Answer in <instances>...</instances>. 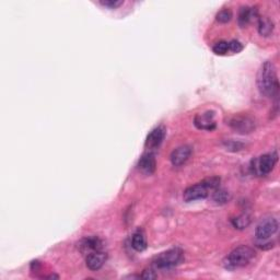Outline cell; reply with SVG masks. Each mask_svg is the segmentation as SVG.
I'll return each mask as SVG.
<instances>
[{"mask_svg":"<svg viewBox=\"0 0 280 280\" xmlns=\"http://www.w3.org/2000/svg\"><path fill=\"white\" fill-rule=\"evenodd\" d=\"M257 87L261 95L267 98H274L278 95L279 82L274 63L265 61L257 74Z\"/></svg>","mask_w":280,"mask_h":280,"instance_id":"6da1fadb","label":"cell"},{"mask_svg":"<svg viewBox=\"0 0 280 280\" xmlns=\"http://www.w3.org/2000/svg\"><path fill=\"white\" fill-rule=\"evenodd\" d=\"M220 178L217 176L204 179L203 182L197 183L186 189L183 194V199L186 203H192L195 200L205 199L209 195L210 191H214L219 188Z\"/></svg>","mask_w":280,"mask_h":280,"instance_id":"7a4b0ae2","label":"cell"},{"mask_svg":"<svg viewBox=\"0 0 280 280\" xmlns=\"http://www.w3.org/2000/svg\"><path fill=\"white\" fill-rule=\"evenodd\" d=\"M254 256L255 251L252 247L241 245L230 252V254L225 258L224 265L228 270H234L246 266Z\"/></svg>","mask_w":280,"mask_h":280,"instance_id":"3957f363","label":"cell"},{"mask_svg":"<svg viewBox=\"0 0 280 280\" xmlns=\"http://www.w3.org/2000/svg\"><path fill=\"white\" fill-rule=\"evenodd\" d=\"M183 252L179 248H172L160 253L153 258V266L158 269H171L182 262Z\"/></svg>","mask_w":280,"mask_h":280,"instance_id":"277c9868","label":"cell"},{"mask_svg":"<svg viewBox=\"0 0 280 280\" xmlns=\"http://www.w3.org/2000/svg\"><path fill=\"white\" fill-rule=\"evenodd\" d=\"M278 221L275 218L262 220L255 229V236L258 241H267L278 231Z\"/></svg>","mask_w":280,"mask_h":280,"instance_id":"5b68a950","label":"cell"},{"mask_svg":"<svg viewBox=\"0 0 280 280\" xmlns=\"http://www.w3.org/2000/svg\"><path fill=\"white\" fill-rule=\"evenodd\" d=\"M277 162V155L272 153L263 154L257 160L253 161V171L260 175H267L275 168Z\"/></svg>","mask_w":280,"mask_h":280,"instance_id":"8992f818","label":"cell"},{"mask_svg":"<svg viewBox=\"0 0 280 280\" xmlns=\"http://www.w3.org/2000/svg\"><path fill=\"white\" fill-rule=\"evenodd\" d=\"M229 125L235 133H239L242 135L252 133L255 129V123L254 120L248 116H234L229 121Z\"/></svg>","mask_w":280,"mask_h":280,"instance_id":"52a82bcc","label":"cell"},{"mask_svg":"<svg viewBox=\"0 0 280 280\" xmlns=\"http://www.w3.org/2000/svg\"><path fill=\"white\" fill-rule=\"evenodd\" d=\"M194 125L200 131L211 132L216 128V119H214V112L207 111L204 113L197 114L194 118Z\"/></svg>","mask_w":280,"mask_h":280,"instance_id":"ba28073f","label":"cell"},{"mask_svg":"<svg viewBox=\"0 0 280 280\" xmlns=\"http://www.w3.org/2000/svg\"><path fill=\"white\" fill-rule=\"evenodd\" d=\"M106 258L107 255L103 250L96 251V252L85 255V265H87V267L90 270L97 271L103 267L104 263L106 262Z\"/></svg>","mask_w":280,"mask_h":280,"instance_id":"9c48e42d","label":"cell"},{"mask_svg":"<svg viewBox=\"0 0 280 280\" xmlns=\"http://www.w3.org/2000/svg\"><path fill=\"white\" fill-rule=\"evenodd\" d=\"M192 154V148L190 146H179L176 149H174L171 153L170 160L172 166L174 167H181L183 164L190 159Z\"/></svg>","mask_w":280,"mask_h":280,"instance_id":"30bf717a","label":"cell"},{"mask_svg":"<svg viewBox=\"0 0 280 280\" xmlns=\"http://www.w3.org/2000/svg\"><path fill=\"white\" fill-rule=\"evenodd\" d=\"M164 137H166V129H164L162 126L152 129V131L150 132L149 135L147 136L146 143H145L146 148L148 149L158 148L164 140Z\"/></svg>","mask_w":280,"mask_h":280,"instance_id":"8fae6325","label":"cell"},{"mask_svg":"<svg viewBox=\"0 0 280 280\" xmlns=\"http://www.w3.org/2000/svg\"><path fill=\"white\" fill-rule=\"evenodd\" d=\"M79 248H80V251L84 255H87L89 253L96 252V251L103 250V244L98 236H89V238H84L80 242V244H79Z\"/></svg>","mask_w":280,"mask_h":280,"instance_id":"7c38bea8","label":"cell"},{"mask_svg":"<svg viewBox=\"0 0 280 280\" xmlns=\"http://www.w3.org/2000/svg\"><path fill=\"white\" fill-rule=\"evenodd\" d=\"M138 169L146 175H151L157 169V161L152 153L142 154L138 161Z\"/></svg>","mask_w":280,"mask_h":280,"instance_id":"4fadbf2b","label":"cell"},{"mask_svg":"<svg viewBox=\"0 0 280 280\" xmlns=\"http://www.w3.org/2000/svg\"><path fill=\"white\" fill-rule=\"evenodd\" d=\"M257 16V10L254 8H250L247 6H243L240 8L239 11V17H238V22L241 27H245L251 20Z\"/></svg>","mask_w":280,"mask_h":280,"instance_id":"5bb4252c","label":"cell"},{"mask_svg":"<svg viewBox=\"0 0 280 280\" xmlns=\"http://www.w3.org/2000/svg\"><path fill=\"white\" fill-rule=\"evenodd\" d=\"M132 246L137 252H143L148 246L145 233L141 230H137L132 236Z\"/></svg>","mask_w":280,"mask_h":280,"instance_id":"9a60e30c","label":"cell"},{"mask_svg":"<svg viewBox=\"0 0 280 280\" xmlns=\"http://www.w3.org/2000/svg\"><path fill=\"white\" fill-rule=\"evenodd\" d=\"M274 22L267 17H263L258 20V33L264 38H267L271 35L272 31H274Z\"/></svg>","mask_w":280,"mask_h":280,"instance_id":"2e32d148","label":"cell"},{"mask_svg":"<svg viewBox=\"0 0 280 280\" xmlns=\"http://www.w3.org/2000/svg\"><path fill=\"white\" fill-rule=\"evenodd\" d=\"M212 199L213 202L218 205H225L229 203L230 199H231V194L227 192L226 190H221L218 188L212 193Z\"/></svg>","mask_w":280,"mask_h":280,"instance_id":"e0dca14e","label":"cell"},{"mask_svg":"<svg viewBox=\"0 0 280 280\" xmlns=\"http://www.w3.org/2000/svg\"><path fill=\"white\" fill-rule=\"evenodd\" d=\"M232 225L235 229L244 230L251 225V217L247 213H242L240 216L232 219Z\"/></svg>","mask_w":280,"mask_h":280,"instance_id":"ac0fdd59","label":"cell"},{"mask_svg":"<svg viewBox=\"0 0 280 280\" xmlns=\"http://www.w3.org/2000/svg\"><path fill=\"white\" fill-rule=\"evenodd\" d=\"M212 52L219 56L227 55L228 53H230L229 52V42L220 41V42L216 43V44L212 46Z\"/></svg>","mask_w":280,"mask_h":280,"instance_id":"d6986e66","label":"cell"},{"mask_svg":"<svg viewBox=\"0 0 280 280\" xmlns=\"http://www.w3.org/2000/svg\"><path fill=\"white\" fill-rule=\"evenodd\" d=\"M216 19L220 23H228L232 19V12L229 9H224L217 13Z\"/></svg>","mask_w":280,"mask_h":280,"instance_id":"ffe728a7","label":"cell"},{"mask_svg":"<svg viewBox=\"0 0 280 280\" xmlns=\"http://www.w3.org/2000/svg\"><path fill=\"white\" fill-rule=\"evenodd\" d=\"M103 7L109 9H117L118 7H120L121 5H124L123 0H101L100 2Z\"/></svg>","mask_w":280,"mask_h":280,"instance_id":"44dd1931","label":"cell"},{"mask_svg":"<svg viewBox=\"0 0 280 280\" xmlns=\"http://www.w3.org/2000/svg\"><path fill=\"white\" fill-rule=\"evenodd\" d=\"M243 51V45L239 41L232 40L229 42V52L231 54H238Z\"/></svg>","mask_w":280,"mask_h":280,"instance_id":"7402d4cb","label":"cell"},{"mask_svg":"<svg viewBox=\"0 0 280 280\" xmlns=\"http://www.w3.org/2000/svg\"><path fill=\"white\" fill-rule=\"evenodd\" d=\"M141 278L143 279H155L157 278V274L153 269H146L145 271L142 272Z\"/></svg>","mask_w":280,"mask_h":280,"instance_id":"603a6c76","label":"cell"}]
</instances>
